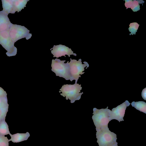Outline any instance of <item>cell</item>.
I'll return each instance as SVG.
<instances>
[{
    "label": "cell",
    "instance_id": "obj_18",
    "mask_svg": "<svg viewBox=\"0 0 146 146\" xmlns=\"http://www.w3.org/2000/svg\"><path fill=\"white\" fill-rule=\"evenodd\" d=\"M132 4L131 8L134 12L136 11L139 10V5L137 1H134L133 2H132Z\"/></svg>",
    "mask_w": 146,
    "mask_h": 146
},
{
    "label": "cell",
    "instance_id": "obj_2",
    "mask_svg": "<svg viewBox=\"0 0 146 146\" xmlns=\"http://www.w3.org/2000/svg\"><path fill=\"white\" fill-rule=\"evenodd\" d=\"M82 89L81 85L77 83L73 85L66 84L62 86L59 92H62L60 95L64 97H65L66 100H70L72 103L80 99L81 96L83 93V92L80 93Z\"/></svg>",
    "mask_w": 146,
    "mask_h": 146
},
{
    "label": "cell",
    "instance_id": "obj_19",
    "mask_svg": "<svg viewBox=\"0 0 146 146\" xmlns=\"http://www.w3.org/2000/svg\"><path fill=\"white\" fill-rule=\"evenodd\" d=\"M146 88H145L143 90V91L141 93L142 96L143 98L145 100H146Z\"/></svg>",
    "mask_w": 146,
    "mask_h": 146
},
{
    "label": "cell",
    "instance_id": "obj_16",
    "mask_svg": "<svg viewBox=\"0 0 146 146\" xmlns=\"http://www.w3.org/2000/svg\"><path fill=\"white\" fill-rule=\"evenodd\" d=\"M9 142L7 137L0 134V146H9Z\"/></svg>",
    "mask_w": 146,
    "mask_h": 146
},
{
    "label": "cell",
    "instance_id": "obj_1",
    "mask_svg": "<svg viewBox=\"0 0 146 146\" xmlns=\"http://www.w3.org/2000/svg\"><path fill=\"white\" fill-rule=\"evenodd\" d=\"M106 108L98 109L96 108L93 109V114L92 119L96 127V131L104 128H108V123L110 121V110Z\"/></svg>",
    "mask_w": 146,
    "mask_h": 146
},
{
    "label": "cell",
    "instance_id": "obj_10",
    "mask_svg": "<svg viewBox=\"0 0 146 146\" xmlns=\"http://www.w3.org/2000/svg\"><path fill=\"white\" fill-rule=\"evenodd\" d=\"M8 14L3 11H0V32L7 31L12 23L8 17Z\"/></svg>",
    "mask_w": 146,
    "mask_h": 146
},
{
    "label": "cell",
    "instance_id": "obj_20",
    "mask_svg": "<svg viewBox=\"0 0 146 146\" xmlns=\"http://www.w3.org/2000/svg\"><path fill=\"white\" fill-rule=\"evenodd\" d=\"M118 146L117 145V144H116V145H115V146Z\"/></svg>",
    "mask_w": 146,
    "mask_h": 146
},
{
    "label": "cell",
    "instance_id": "obj_4",
    "mask_svg": "<svg viewBox=\"0 0 146 146\" xmlns=\"http://www.w3.org/2000/svg\"><path fill=\"white\" fill-rule=\"evenodd\" d=\"M70 61L68 63L69 66V80L71 81L75 80V83H77L79 77H81L80 74L82 75L84 73L83 72L84 70V68H88L89 65L86 62H84V64H82L81 59L78 61L70 58Z\"/></svg>",
    "mask_w": 146,
    "mask_h": 146
},
{
    "label": "cell",
    "instance_id": "obj_7",
    "mask_svg": "<svg viewBox=\"0 0 146 146\" xmlns=\"http://www.w3.org/2000/svg\"><path fill=\"white\" fill-rule=\"evenodd\" d=\"M0 44L7 52L8 56H15L17 53V48L14 46V42L10 38L7 31L0 32Z\"/></svg>",
    "mask_w": 146,
    "mask_h": 146
},
{
    "label": "cell",
    "instance_id": "obj_21",
    "mask_svg": "<svg viewBox=\"0 0 146 146\" xmlns=\"http://www.w3.org/2000/svg\"><path fill=\"white\" fill-rule=\"evenodd\" d=\"M1 100L0 99V103H1Z\"/></svg>",
    "mask_w": 146,
    "mask_h": 146
},
{
    "label": "cell",
    "instance_id": "obj_15",
    "mask_svg": "<svg viewBox=\"0 0 146 146\" xmlns=\"http://www.w3.org/2000/svg\"><path fill=\"white\" fill-rule=\"evenodd\" d=\"M10 133L8 125L5 120L0 122V134L5 135Z\"/></svg>",
    "mask_w": 146,
    "mask_h": 146
},
{
    "label": "cell",
    "instance_id": "obj_8",
    "mask_svg": "<svg viewBox=\"0 0 146 146\" xmlns=\"http://www.w3.org/2000/svg\"><path fill=\"white\" fill-rule=\"evenodd\" d=\"M130 104L128 100H126L116 108H113L112 110H110V121L113 119L117 120L119 122L124 121L123 118L125 110L127 107L129 106Z\"/></svg>",
    "mask_w": 146,
    "mask_h": 146
},
{
    "label": "cell",
    "instance_id": "obj_5",
    "mask_svg": "<svg viewBox=\"0 0 146 146\" xmlns=\"http://www.w3.org/2000/svg\"><path fill=\"white\" fill-rule=\"evenodd\" d=\"M8 31L10 38L14 43L24 38L28 40L32 36V34L29 33V30L24 26L12 23Z\"/></svg>",
    "mask_w": 146,
    "mask_h": 146
},
{
    "label": "cell",
    "instance_id": "obj_17",
    "mask_svg": "<svg viewBox=\"0 0 146 146\" xmlns=\"http://www.w3.org/2000/svg\"><path fill=\"white\" fill-rule=\"evenodd\" d=\"M139 25L136 23H133L130 24V27L129 29V31L131 32V34L132 35H133V34H135Z\"/></svg>",
    "mask_w": 146,
    "mask_h": 146
},
{
    "label": "cell",
    "instance_id": "obj_3",
    "mask_svg": "<svg viewBox=\"0 0 146 146\" xmlns=\"http://www.w3.org/2000/svg\"><path fill=\"white\" fill-rule=\"evenodd\" d=\"M96 138L99 146H114L117 144V135L108 128H104L97 131Z\"/></svg>",
    "mask_w": 146,
    "mask_h": 146
},
{
    "label": "cell",
    "instance_id": "obj_22",
    "mask_svg": "<svg viewBox=\"0 0 146 146\" xmlns=\"http://www.w3.org/2000/svg\"><path fill=\"white\" fill-rule=\"evenodd\" d=\"M1 121L0 120V122Z\"/></svg>",
    "mask_w": 146,
    "mask_h": 146
},
{
    "label": "cell",
    "instance_id": "obj_13",
    "mask_svg": "<svg viewBox=\"0 0 146 146\" xmlns=\"http://www.w3.org/2000/svg\"><path fill=\"white\" fill-rule=\"evenodd\" d=\"M131 105L137 110L146 113V103L143 101L133 102Z\"/></svg>",
    "mask_w": 146,
    "mask_h": 146
},
{
    "label": "cell",
    "instance_id": "obj_14",
    "mask_svg": "<svg viewBox=\"0 0 146 146\" xmlns=\"http://www.w3.org/2000/svg\"><path fill=\"white\" fill-rule=\"evenodd\" d=\"M28 1L29 0H14L15 11L19 12L23 9L24 7H26V5Z\"/></svg>",
    "mask_w": 146,
    "mask_h": 146
},
{
    "label": "cell",
    "instance_id": "obj_12",
    "mask_svg": "<svg viewBox=\"0 0 146 146\" xmlns=\"http://www.w3.org/2000/svg\"><path fill=\"white\" fill-rule=\"evenodd\" d=\"M3 11L9 14L14 13L15 12L14 3V0H2Z\"/></svg>",
    "mask_w": 146,
    "mask_h": 146
},
{
    "label": "cell",
    "instance_id": "obj_9",
    "mask_svg": "<svg viewBox=\"0 0 146 146\" xmlns=\"http://www.w3.org/2000/svg\"><path fill=\"white\" fill-rule=\"evenodd\" d=\"M50 50H51V53L53 55L54 57H56L57 58L62 56H64L66 57V55H68L69 57L71 55L76 56V54L74 53L73 52L71 48L62 44L54 45Z\"/></svg>",
    "mask_w": 146,
    "mask_h": 146
},
{
    "label": "cell",
    "instance_id": "obj_6",
    "mask_svg": "<svg viewBox=\"0 0 146 146\" xmlns=\"http://www.w3.org/2000/svg\"><path fill=\"white\" fill-rule=\"evenodd\" d=\"M64 60H61L56 58L52 59L51 66V70L55 73L56 76L63 77L66 80H69V61L65 63Z\"/></svg>",
    "mask_w": 146,
    "mask_h": 146
},
{
    "label": "cell",
    "instance_id": "obj_11",
    "mask_svg": "<svg viewBox=\"0 0 146 146\" xmlns=\"http://www.w3.org/2000/svg\"><path fill=\"white\" fill-rule=\"evenodd\" d=\"M9 135L11 137V138L9 139V141H11L14 143H19L26 140L30 136L28 132L25 133H17L13 135L10 133Z\"/></svg>",
    "mask_w": 146,
    "mask_h": 146
}]
</instances>
